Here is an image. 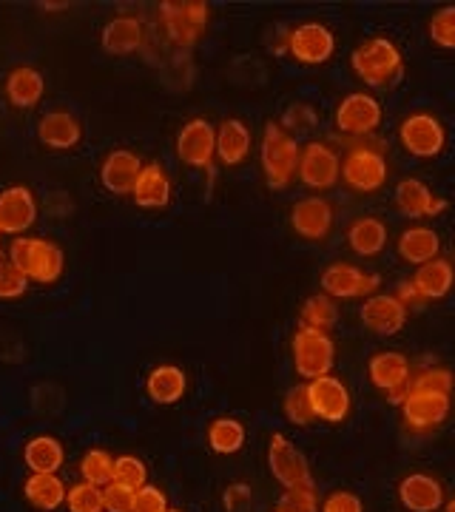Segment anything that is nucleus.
<instances>
[{
	"mask_svg": "<svg viewBox=\"0 0 455 512\" xmlns=\"http://www.w3.org/2000/svg\"><path fill=\"white\" fill-rule=\"evenodd\" d=\"M350 66L364 86L370 89H387L393 86L404 72V57L399 46L387 37H370L359 43L350 55Z\"/></svg>",
	"mask_w": 455,
	"mask_h": 512,
	"instance_id": "1",
	"label": "nucleus"
},
{
	"mask_svg": "<svg viewBox=\"0 0 455 512\" xmlns=\"http://www.w3.org/2000/svg\"><path fill=\"white\" fill-rule=\"evenodd\" d=\"M299 157H302V146L296 143V137L271 120L262 131V146H259L265 183L271 188H288L299 171Z\"/></svg>",
	"mask_w": 455,
	"mask_h": 512,
	"instance_id": "2",
	"label": "nucleus"
},
{
	"mask_svg": "<svg viewBox=\"0 0 455 512\" xmlns=\"http://www.w3.org/2000/svg\"><path fill=\"white\" fill-rule=\"evenodd\" d=\"M370 137H364V143H353L350 151L342 160V180L347 188L359 191V194H373L387 183L390 165L384 157L382 143H367Z\"/></svg>",
	"mask_w": 455,
	"mask_h": 512,
	"instance_id": "3",
	"label": "nucleus"
},
{
	"mask_svg": "<svg viewBox=\"0 0 455 512\" xmlns=\"http://www.w3.org/2000/svg\"><path fill=\"white\" fill-rule=\"evenodd\" d=\"M9 262L35 282H55L63 274V251L49 239L18 237L9 248Z\"/></svg>",
	"mask_w": 455,
	"mask_h": 512,
	"instance_id": "4",
	"label": "nucleus"
},
{
	"mask_svg": "<svg viewBox=\"0 0 455 512\" xmlns=\"http://www.w3.org/2000/svg\"><path fill=\"white\" fill-rule=\"evenodd\" d=\"M293 367L299 376H305L308 382L319 376H330V367L336 362V345L325 330L302 328L293 336Z\"/></svg>",
	"mask_w": 455,
	"mask_h": 512,
	"instance_id": "5",
	"label": "nucleus"
},
{
	"mask_svg": "<svg viewBox=\"0 0 455 512\" xmlns=\"http://www.w3.org/2000/svg\"><path fill=\"white\" fill-rule=\"evenodd\" d=\"M382 126V106L373 94L353 92L336 109V131L350 140L373 137V131Z\"/></svg>",
	"mask_w": 455,
	"mask_h": 512,
	"instance_id": "6",
	"label": "nucleus"
},
{
	"mask_svg": "<svg viewBox=\"0 0 455 512\" xmlns=\"http://www.w3.org/2000/svg\"><path fill=\"white\" fill-rule=\"evenodd\" d=\"M399 140L407 154L430 160V157H438L447 146V131H444L436 114L416 111L399 126Z\"/></svg>",
	"mask_w": 455,
	"mask_h": 512,
	"instance_id": "7",
	"label": "nucleus"
},
{
	"mask_svg": "<svg viewBox=\"0 0 455 512\" xmlns=\"http://www.w3.org/2000/svg\"><path fill=\"white\" fill-rule=\"evenodd\" d=\"M208 3L200 0H168L160 6V18L168 37L177 43V46H191L197 43L202 35V29L208 26Z\"/></svg>",
	"mask_w": 455,
	"mask_h": 512,
	"instance_id": "8",
	"label": "nucleus"
},
{
	"mask_svg": "<svg viewBox=\"0 0 455 512\" xmlns=\"http://www.w3.org/2000/svg\"><path fill=\"white\" fill-rule=\"evenodd\" d=\"M282 52H288L293 60L305 66H319V63H328L336 52V37L322 23H302L285 35Z\"/></svg>",
	"mask_w": 455,
	"mask_h": 512,
	"instance_id": "9",
	"label": "nucleus"
},
{
	"mask_svg": "<svg viewBox=\"0 0 455 512\" xmlns=\"http://www.w3.org/2000/svg\"><path fill=\"white\" fill-rule=\"evenodd\" d=\"M299 180L313 191H328L342 177V160L328 143H308L299 157Z\"/></svg>",
	"mask_w": 455,
	"mask_h": 512,
	"instance_id": "10",
	"label": "nucleus"
},
{
	"mask_svg": "<svg viewBox=\"0 0 455 512\" xmlns=\"http://www.w3.org/2000/svg\"><path fill=\"white\" fill-rule=\"evenodd\" d=\"M177 154L185 165L211 171L217 157V128L202 117L188 120L177 137Z\"/></svg>",
	"mask_w": 455,
	"mask_h": 512,
	"instance_id": "11",
	"label": "nucleus"
},
{
	"mask_svg": "<svg viewBox=\"0 0 455 512\" xmlns=\"http://www.w3.org/2000/svg\"><path fill=\"white\" fill-rule=\"evenodd\" d=\"M382 285L379 274H364L362 268L350 262H333L322 271V291L330 299H359L373 296V291Z\"/></svg>",
	"mask_w": 455,
	"mask_h": 512,
	"instance_id": "12",
	"label": "nucleus"
},
{
	"mask_svg": "<svg viewBox=\"0 0 455 512\" xmlns=\"http://www.w3.org/2000/svg\"><path fill=\"white\" fill-rule=\"evenodd\" d=\"M308 396L316 419L342 424L350 416V393L336 376H319L308 382Z\"/></svg>",
	"mask_w": 455,
	"mask_h": 512,
	"instance_id": "13",
	"label": "nucleus"
},
{
	"mask_svg": "<svg viewBox=\"0 0 455 512\" xmlns=\"http://www.w3.org/2000/svg\"><path fill=\"white\" fill-rule=\"evenodd\" d=\"M367 373H370V382L376 384L379 390L393 396V402H401L404 387H407L410 373H413V365H410V359L404 353H399V350H382V353H376L370 359Z\"/></svg>",
	"mask_w": 455,
	"mask_h": 512,
	"instance_id": "14",
	"label": "nucleus"
},
{
	"mask_svg": "<svg viewBox=\"0 0 455 512\" xmlns=\"http://www.w3.org/2000/svg\"><path fill=\"white\" fill-rule=\"evenodd\" d=\"M268 467H271L273 478L285 487H296V484H308L310 470L305 456L293 447L291 441L282 433H273L271 444H268Z\"/></svg>",
	"mask_w": 455,
	"mask_h": 512,
	"instance_id": "15",
	"label": "nucleus"
},
{
	"mask_svg": "<svg viewBox=\"0 0 455 512\" xmlns=\"http://www.w3.org/2000/svg\"><path fill=\"white\" fill-rule=\"evenodd\" d=\"M401 416L410 430H433L450 416V396L441 393H407L401 399Z\"/></svg>",
	"mask_w": 455,
	"mask_h": 512,
	"instance_id": "16",
	"label": "nucleus"
},
{
	"mask_svg": "<svg viewBox=\"0 0 455 512\" xmlns=\"http://www.w3.org/2000/svg\"><path fill=\"white\" fill-rule=\"evenodd\" d=\"M291 228L302 239L322 242L333 228V205L325 197H305L293 202Z\"/></svg>",
	"mask_w": 455,
	"mask_h": 512,
	"instance_id": "17",
	"label": "nucleus"
},
{
	"mask_svg": "<svg viewBox=\"0 0 455 512\" xmlns=\"http://www.w3.org/2000/svg\"><path fill=\"white\" fill-rule=\"evenodd\" d=\"M359 319L364 322V328H370L373 333H379V336H393V333H399V330L404 328V322H407V308L401 305L396 296H390V293H373V296L364 299Z\"/></svg>",
	"mask_w": 455,
	"mask_h": 512,
	"instance_id": "18",
	"label": "nucleus"
},
{
	"mask_svg": "<svg viewBox=\"0 0 455 512\" xmlns=\"http://www.w3.org/2000/svg\"><path fill=\"white\" fill-rule=\"evenodd\" d=\"M37 202L29 188L12 185L0 191V231L3 234H23L35 225Z\"/></svg>",
	"mask_w": 455,
	"mask_h": 512,
	"instance_id": "19",
	"label": "nucleus"
},
{
	"mask_svg": "<svg viewBox=\"0 0 455 512\" xmlns=\"http://www.w3.org/2000/svg\"><path fill=\"white\" fill-rule=\"evenodd\" d=\"M396 205L404 217L419 220V217H438L447 208V200L436 197L427 183H421L416 177H407L396 185Z\"/></svg>",
	"mask_w": 455,
	"mask_h": 512,
	"instance_id": "20",
	"label": "nucleus"
},
{
	"mask_svg": "<svg viewBox=\"0 0 455 512\" xmlns=\"http://www.w3.org/2000/svg\"><path fill=\"white\" fill-rule=\"evenodd\" d=\"M140 171H143V163L134 151L128 148H117L111 151L109 157L103 160V168H100V180L109 188L111 194H131L134 185L140 180Z\"/></svg>",
	"mask_w": 455,
	"mask_h": 512,
	"instance_id": "21",
	"label": "nucleus"
},
{
	"mask_svg": "<svg viewBox=\"0 0 455 512\" xmlns=\"http://www.w3.org/2000/svg\"><path fill=\"white\" fill-rule=\"evenodd\" d=\"M399 501L410 512H436L444 504V490L433 476L413 473L399 484Z\"/></svg>",
	"mask_w": 455,
	"mask_h": 512,
	"instance_id": "22",
	"label": "nucleus"
},
{
	"mask_svg": "<svg viewBox=\"0 0 455 512\" xmlns=\"http://www.w3.org/2000/svg\"><path fill=\"white\" fill-rule=\"evenodd\" d=\"M410 282L416 285V291H419V296L424 302H427V299H444L447 293L453 291L455 285L453 262L436 256L433 262L419 265V271H416V276H413Z\"/></svg>",
	"mask_w": 455,
	"mask_h": 512,
	"instance_id": "23",
	"label": "nucleus"
},
{
	"mask_svg": "<svg viewBox=\"0 0 455 512\" xmlns=\"http://www.w3.org/2000/svg\"><path fill=\"white\" fill-rule=\"evenodd\" d=\"M37 137L49 148H74L83 137V128L69 111H49L37 126Z\"/></svg>",
	"mask_w": 455,
	"mask_h": 512,
	"instance_id": "24",
	"label": "nucleus"
},
{
	"mask_svg": "<svg viewBox=\"0 0 455 512\" xmlns=\"http://www.w3.org/2000/svg\"><path fill=\"white\" fill-rule=\"evenodd\" d=\"M251 151V128L237 117L222 120L217 128V157L219 163L239 165Z\"/></svg>",
	"mask_w": 455,
	"mask_h": 512,
	"instance_id": "25",
	"label": "nucleus"
},
{
	"mask_svg": "<svg viewBox=\"0 0 455 512\" xmlns=\"http://www.w3.org/2000/svg\"><path fill=\"white\" fill-rule=\"evenodd\" d=\"M131 197H134V202L140 208H165L168 200H171V180H168V174L157 163L143 165L140 180L134 185Z\"/></svg>",
	"mask_w": 455,
	"mask_h": 512,
	"instance_id": "26",
	"label": "nucleus"
},
{
	"mask_svg": "<svg viewBox=\"0 0 455 512\" xmlns=\"http://www.w3.org/2000/svg\"><path fill=\"white\" fill-rule=\"evenodd\" d=\"M146 29L137 18H114L103 29V49L109 55H131L143 46Z\"/></svg>",
	"mask_w": 455,
	"mask_h": 512,
	"instance_id": "27",
	"label": "nucleus"
},
{
	"mask_svg": "<svg viewBox=\"0 0 455 512\" xmlns=\"http://www.w3.org/2000/svg\"><path fill=\"white\" fill-rule=\"evenodd\" d=\"M399 256L410 265H427L433 262L441 251V237H438L433 228H424V225H416V228H407L399 237Z\"/></svg>",
	"mask_w": 455,
	"mask_h": 512,
	"instance_id": "28",
	"label": "nucleus"
},
{
	"mask_svg": "<svg viewBox=\"0 0 455 512\" xmlns=\"http://www.w3.org/2000/svg\"><path fill=\"white\" fill-rule=\"evenodd\" d=\"M43 74L32 69V66H18L6 74V97L12 100V106L18 109H32L43 97Z\"/></svg>",
	"mask_w": 455,
	"mask_h": 512,
	"instance_id": "29",
	"label": "nucleus"
},
{
	"mask_svg": "<svg viewBox=\"0 0 455 512\" xmlns=\"http://www.w3.org/2000/svg\"><path fill=\"white\" fill-rule=\"evenodd\" d=\"M185 390H188L185 370H180V367H174V365L154 367L146 382L148 399L157 404L180 402L182 396H185Z\"/></svg>",
	"mask_w": 455,
	"mask_h": 512,
	"instance_id": "30",
	"label": "nucleus"
},
{
	"mask_svg": "<svg viewBox=\"0 0 455 512\" xmlns=\"http://www.w3.org/2000/svg\"><path fill=\"white\" fill-rule=\"evenodd\" d=\"M23 493H26L32 507L43 512H52L66 501L69 490L57 478V473H32V476L26 478V484H23Z\"/></svg>",
	"mask_w": 455,
	"mask_h": 512,
	"instance_id": "31",
	"label": "nucleus"
},
{
	"mask_svg": "<svg viewBox=\"0 0 455 512\" xmlns=\"http://www.w3.org/2000/svg\"><path fill=\"white\" fill-rule=\"evenodd\" d=\"M347 245L350 251L359 256L382 254L387 245V225L379 217H362L350 225L347 231Z\"/></svg>",
	"mask_w": 455,
	"mask_h": 512,
	"instance_id": "32",
	"label": "nucleus"
},
{
	"mask_svg": "<svg viewBox=\"0 0 455 512\" xmlns=\"http://www.w3.org/2000/svg\"><path fill=\"white\" fill-rule=\"evenodd\" d=\"M23 461L32 473H57L66 461L63 444L52 436H35L23 447Z\"/></svg>",
	"mask_w": 455,
	"mask_h": 512,
	"instance_id": "33",
	"label": "nucleus"
},
{
	"mask_svg": "<svg viewBox=\"0 0 455 512\" xmlns=\"http://www.w3.org/2000/svg\"><path fill=\"white\" fill-rule=\"evenodd\" d=\"M208 444L219 456H231L239 453L245 444V427L237 419H217L208 427Z\"/></svg>",
	"mask_w": 455,
	"mask_h": 512,
	"instance_id": "34",
	"label": "nucleus"
},
{
	"mask_svg": "<svg viewBox=\"0 0 455 512\" xmlns=\"http://www.w3.org/2000/svg\"><path fill=\"white\" fill-rule=\"evenodd\" d=\"M407 393H441V396H450L453 393V373L447 367H424V370H413L410 373V382L404 387V396ZM401 396V399H404Z\"/></svg>",
	"mask_w": 455,
	"mask_h": 512,
	"instance_id": "35",
	"label": "nucleus"
},
{
	"mask_svg": "<svg viewBox=\"0 0 455 512\" xmlns=\"http://www.w3.org/2000/svg\"><path fill=\"white\" fill-rule=\"evenodd\" d=\"M339 319V308L336 302L325 296V293H316V296H308L305 305H302V325L313 330H325L328 333Z\"/></svg>",
	"mask_w": 455,
	"mask_h": 512,
	"instance_id": "36",
	"label": "nucleus"
},
{
	"mask_svg": "<svg viewBox=\"0 0 455 512\" xmlns=\"http://www.w3.org/2000/svg\"><path fill=\"white\" fill-rule=\"evenodd\" d=\"M80 476L94 487H106L114 481V458L106 450H89L80 461Z\"/></svg>",
	"mask_w": 455,
	"mask_h": 512,
	"instance_id": "37",
	"label": "nucleus"
},
{
	"mask_svg": "<svg viewBox=\"0 0 455 512\" xmlns=\"http://www.w3.org/2000/svg\"><path fill=\"white\" fill-rule=\"evenodd\" d=\"M285 416L296 427H308L316 421V413H313V404H310L308 396V384H299V387H291L288 396H285Z\"/></svg>",
	"mask_w": 455,
	"mask_h": 512,
	"instance_id": "38",
	"label": "nucleus"
},
{
	"mask_svg": "<svg viewBox=\"0 0 455 512\" xmlns=\"http://www.w3.org/2000/svg\"><path fill=\"white\" fill-rule=\"evenodd\" d=\"M427 35L441 49H455V6H441L427 23Z\"/></svg>",
	"mask_w": 455,
	"mask_h": 512,
	"instance_id": "39",
	"label": "nucleus"
},
{
	"mask_svg": "<svg viewBox=\"0 0 455 512\" xmlns=\"http://www.w3.org/2000/svg\"><path fill=\"white\" fill-rule=\"evenodd\" d=\"M279 512H319V498H316V490H313V481L308 484H296V487H288L285 495L279 498Z\"/></svg>",
	"mask_w": 455,
	"mask_h": 512,
	"instance_id": "40",
	"label": "nucleus"
},
{
	"mask_svg": "<svg viewBox=\"0 0 455 512\" xmlns=\"http://www.w3.org/2000/svg\"><path fill=\"white\" fill-rule=\"evenodd\" d=\"M66 501H69V512H103V487L80 481L69 487Z\"/></svg>",
	"mask_w": 455,
	"mask_h": 512,
	"instance_id": "41",
	"label": "nucleus"
},
{
	"mask_svg": "<svg viewBox=\"0 0 455 512\" xmlns=\"http://www.w3.org/2000/svg\"><path fill=\"white\" fill-rule=\"evenodd\" d=\"M146 478V464L137 456L114 458V481L117 484H123L128 490H140V487H146Z\"/></svg>",
	"mask_w": 455,
	"mask_h": 512,
	"instance_id": "42",
	"label": "nucleus"
},
{
	"mask_svg": "<svg viewBox=\"0 0 455 512\" xmlns=\"http://www.w3.org/2000/svg\"><path fill=\"white\" fill-rule=\"evenodd\" d=\"M29 288V276L23 274L20 268H15L12 262L0 265V299H15L23 296Z\"/></svg>",
	"mask_w": 455,
	"mask_h": 512,
	"instance_id": "43",
	"label": "nucleus"
},
{
	"mask_svg": "<svg viewBox=\"0 0 455 512\" xmlns=\"http://www.w3.org/2000/svg\"><path fill=\"white\" fill-rule=\"evenodd\" d=\"M134 493L137 490H128L123 484L111 481L103 487V510L106 512H131L134 510Z\"/></svg>",
	"mask_w": 455,
	"mask_h": 512,
	"instance_id": "44",
	"label": "nucleus"
},
{
	"mask_svg": "<svg viewBox=\"0 0 455 512\" xmlns=\"http://www.w3.org/2000/svg\"><path fill=\"white\" fill-rule=\"evenodd\" d=\"M131 512H168V498L160 487H140L134 493V510Z\"/></svg>",
	"mask_w": 455,
	"mask_h": 512,
	"instance_id": "45",
	"label": "nucleus"
},
{
	"mask_svg": "<svg viewBox=\"0 0 455 512\" xmlns=\"http://www.w3.org/2000/svg\"><path fill=\"white\" fill-rule=\"evenodd\" d=\"M282 123H285V126H282L285 131L291 128L293 134H305V131H310V128L316 126V114H313V109L305 106V103H296V106H291V109L285 111Z\"/></svg>",
	"mask_w": 455,
	"mask_h": 512,
	"instance_id": "46",
	"label": "nucleus"
},
{
	"mask_svg": "<svg viewBox=\"0 0 455 512\" xmlns=\"http://www.w3.org/2000/svg\"><path fill=\"white\" fill-rule=\"evenodd\" d=\"M322 512H364V504L359 495L347 493V490H336L325 498Z\"/></svg>",
	"mask_w": 455,
	"mask_h": 512,
	"instance_id": "47",
	"label": "nucleus"
},
{
	"mask_svg": "<svg viewBox=\"0 0 455 512\" xmlns=\"http://www.w3.org/2000/svg\"><path fill=\"white\" fill-rule=\"evenodd\" d=\"M396 299H399L404 308H419L421 302H424V299L419 296V291H416V285H413L410 279H407V282H401Z\"/></svg>",
	"mask_w": 455,
	"mask_h": 512,
	"instance_id": "48",
	"label": "nucleus"
},
{
	"mask_svg": "<svg viewBox=\"0 0 455 512\" xmlns=\"http://www.w3.org/2000/svg\"><path fill=\"white\" fill-rule=\"evenodd\" d=\"M251 495V490L245 487V484H234V487H228V493H225V507L228 510H234L239 501H245Z\"/></svg>",
	"mask_w": 455,
	"mask_h": 512,
	"instance_id": "49",
	"label": "nucleus"
},
{
	"mask_svg": "<svg viewBox=\"0 0 455 512\" xmlns=\"http://www.w3.org/2000/svg\"><path fill=\"white\" fill-rule=\"evenodd\" d=\"M444 512H455V498H450V501H447V507H444Z\"/></svg>",
	"mask_w": 455,
	"mask_h": 512,
	"instance_id": "50",
	"label": "nucleus"
},
{
	"mask_svg": "<svg viewBox=\"0 0 455 512\" xmlns=\"http://www.w3.org/2000/svg\"><path fill=\"white\" fill-rule=\"evenodd\" d=\"M0 265H3V251H0Z\"/></svg>",
	"mask_w": 455,
	"mask_h": 512,
	"instance_id": "51",
	"label": "nucleus"
},
{
	"mask_svg": "<svg viewBox=\"0 0 455 512\" xmlns=\"http://www.w3.org/2000/svg\"><path fill=\"white\" fill-rule=\"evenodd\" d=\"M168 512H174V510H168Z\"/></svg>",
	"mask_w": 455,
	"mask_h": 512,
	"instance_id": "52",
	"label": "nucleus"
},
{
	"mask_svg": "<svg viewBox=\"0 0 455 512\" xmlns=\"http://www.w3.org/2000/svg\"><path fill=\"white\" fill-rule=\"evenodd\" d=\"M276 512H279V510H276Z\"/></svg>",
	"mask_w": 455,
	"mask_h": 512,
	"instance_id": "53",
	"label": "nucleus"
}]
</instances>
